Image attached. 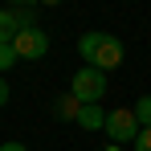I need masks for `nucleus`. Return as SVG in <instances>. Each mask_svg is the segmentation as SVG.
Here are the masks:
<instances>
[{"label":"nucleus","mask_w":151,"mask_h":151,"mask_svg":"<svg viewBox=\"0 0 151 151\" xmlns=\"http://www.w3.org/2000/svg\"><path fill=\"white\" fill-rule=\"evenodd\" d=\"M78 53H82V61L86 65H94V70H119L123 65V41L119 37H110V33H82V41H78Z\"/></svg>","instance_id":"nucleus-1"},{"label":"nucleus","mask_w":151,"mask_h":151,"mask_svg":"<svg viewBox=\"0 0 151 151\" xmlns=\"http://www.w3.org/2000/svg\"><path fill=\"white\" fill-rule=\"evenodd\" d=\"M70 94H74L82 106H98L106 98V74L94 70V65H78L74 82H70Z\"/></svg>","instance_id":"nucleus-2"},{"label":"nucleus","mask_w":151,"mask_h":151,"mask_svg":"<svg viewBox=\"0 0 151 151\" xmlns=\"http://www.w3.org/2000/svg\"><path fill=\"white\" fill-rule=\"evenodd\" d=\"M102 131H106V139H110V143H119V147H123V143H135V139H139V131H143V127H139V119H135V110H131V106H114V110L106 114V127H102Z\"/></svg>","instance_id":"nucleus-3"},{"label":"nucleus","mask_w":151,"mask_h":151,"mask_svg":"<svg viewBox=\"0 0 151 151\" xmlns=\"http://www.w3.org/2000/svg\"><path fill=\"white\" fill-rule=\"evenodd\" d=\"M12 49L21 61H41L45 53H49V33L37 25V29H25V33H17V41H12Z\"/></svg>","instance_id":"nucleus-4"},{"label":"nucleus","mask_w":151,"mask_h":151,"mask_svg":"<svg viewBox=\"0 0 151 151\" xmlns=\"http://www.w3.org/2000/svg\"><path fill=\"white\" fill-rule=\"evenodd\" d=\"M78 110H82V102H78L70 90L53 98V119H61V123H78Z\"/></svg>","instance_id":"nucleus-5"},{"label":"nucleus","mask_w":151,"mask_h":151,"mask_svg":"<svg viewBox=\"0 0 151 151\" xmlns=\"http://www.w3.org/2000/svg\"><path fill=\"white\" fill-rule=\"evenodd\" d=\"M78 127H82V131H102V127H106V110H102V106H82V110H78Z\"/></svg>","instance_id":"nucleus-6"},{"label":"nucleus","mask_w":151,"mask_h":151,"mask_svg":"<svg viewBox=\"0 0 151 151\" xmlns=\"http://www.w3.org/2000/svg\"><path fill=\"white\" fill-rule=\"evenodd\" d=\"M17 33H21V25H17V17H12V8H0V45H12Z\"/></svg>","instance_id":"nucleus-7"},{"label":"nucleus","mask_w":151,"mask_h":151,"mask_svg":"<svg viewBox=\"0 0 151 151\" xmlns=\"http://www.w3.org/2000/svg\"><path fill=\"white\" fill-rule=\"evenodd\" d=\"M12 17H17L21 33H25V29H37V8H33V4H12Z\"/></svg>","instance_id":"nucleus-8"},{"label":"nucleus","mask_w":151,"mask_h":151,"mask_svg":"<svg viewBox=\"0 0 151 151\" xmlns=\"http://www.w3.org/2000/svg\"><path fill=\"white\" fill-rule=\"evenodd\" d=\"M131 110H135V119H139V127L147 131V127H151V94H143V98H135V106H131Z\"/></svg>","instance_id":"nucleus-9"},{"label":"nucleus","mask_w":151,"mask_h":151,"mask_svg":"<svg viewBox=\"0 0 151 151\" xmlns=\"http://www.w3.org/2000/svg\"><path fill=\"white\" fill-rule=\"evenodd\" d=\"M17 61H21V57H17V49H12V45H0V74H8Z\"/></svg>","instance_id":"nucleus-10"},{"label":"nucleus","mask_w":151,"mask_h":151,"mask_svg":"<svg viewBox=\"0 0 151 151\" xmlns=\"http://www.w3.org/2000/svg\"><path fill=\"white\" fill-rule=\"evenodd\" d=\"M131 147H135V151H151V127H147V131H139V139H135Z\"/></svg>","instance_id":"nucleus-11"},{"label":"nucleus","mask_w":151,"mask_h":151,"mask_svg":"<svg viewBox=\"0 0 151 151\" xmlns=\"http://www.w3.org/2000/svg\"><path fill=\"white\" fill-rule=\"evenodd\" d=\"M8 98H12V90H8V82H4V74H0V106H4Z\"/></svg>","instance_id":"nucleus-12"},{"label":"nucleus","mask_w":151,"mask_h":151,"mask_svg":"<svg viewBox=\"0 0 151 151\" xmlns=\"http://www.w3.org/2000/svg\"><path fill=\"white\" fill-rule=\"evenodd\" d=\"M0 151H29L25 143H17V139H8V143H0Z\"/></svg>","instance_id":"nucleus-13"},{"label":"nucleus","mask_w":151,"mask_h":151,"mask_svg":"<svg viewBox=\"0 0 151 151\" xmlns=\"http://www.w3.org/2000/svg\"><path fill=\"white\" fill-rule=\"evenodd\" d=\"M106 151H123V147H119V143H106Z\"/></svg>","instance_id":"nucleus-14"}]
</instances>
